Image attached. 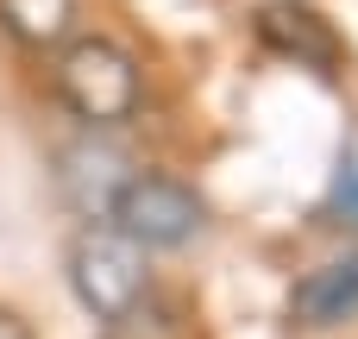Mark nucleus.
Listing matches in <instances>:
<instances>
[{
  "mask_svg": "<svg viewBox=\"0 0 358 339\" xmlns=\"http://www.w3.org/2000/svg\"><path fill=\"white\" fill-rule=\"evenodd\" d=\"M289 321L308 327V333H334V327L358 321V258H327V264H315V271L296 283V296H289Z\"/></svg>",
  "mask_w": 358,
  "mask_h": 339,
  "instance_id": "nucleus-6",
  "label": "nucleus"
},
{
  "mask_svg": "<svg viewBox=\"0 0 358 339\" xmlns=\"http://www.w3.org/2000/svg\"><path fill=\"white\" fill-rule=\"evenodd\" d=\"M0 31L25 50H57L76 31V0H0Z\"/></svg>",
  "mask_w": 358,
  "mask_h": 339,
  "instance_id": "nucleus-7",
  "label": "nucleus"
},
{
  "mask_svg": "<svg viewBox=\"0 0 358 339\" xmlns=\"http://www.w3.org/2000/svg\"><path fill=\"white\" fill-rule=\"evenodd\" d=\"M258 38H264L277 57H296V63H308V69H321V75L340 69V38H334V25H327L315 6H302V0H264V6H258Z\"/></svg>",
  "mask_w": 358,
  "mask_h": 339,
  "instance_id": "nucleus-5",
  "label": "nucleus"
},
{
  "mask_svg": "<svg viewBox=\"0 0 358 339\" xmlns=\"http://www.w3.org/2000/svg\"><path fill=\"white\" fill-rule=\"evenodd\" d=\"M0 339H31V327H25V321H13V315H0Z\"/></svg>",
  "mask_w": 358,
  "mask_h": 339,
  "instance_id": "nucleus-9",
  "label": "nucleus"
},
{
  "mask_svg": "<svg viewBox=\"0 0 358 339\" xmlns=\"http://www.w3.org/2000/svg\"><path fill=\"white\" fill-rule=\"evenodd\" d=\"M69 289H76V302H82L94 321H107V327L132 321V315L151 302L145 245L126 239L113 220H88V226L69 239Z\"/></svg>",
  "mask_w": 358,
  "mask_h": 339,
  "instance_id": "nucleus-1",
  "label": "nucleus"
},
{
  "mask_svg": "<svg viewBox=\"0 0 358 339\" xmlns=\"http://www.w3.org/2000/svg\"><path fill=\"white\" fill-rule=\"evenodd\" d=\"M107 220H113L126 239H138L145 252H170V245H189V239L208 226V201H201L189 182H176V176H145V170H132L126 189L113 195Z\"/></svg>",
  "mask_w": 358,
  "mask_h": 339,
  "instance_id": "nucleus-3",
  "label": "nucleus"
},
{
  "mask_svg": "<svg viewBox=\"0 0 358 339\" xmlns=\"http://www.w3.org/2000/svg\"><path fill=\"white\" fill-rule=\"evenodd\" d=\"M57 94L82 126H126L138 113V63L113 38H63L57 44Z\"/></svg>",
  "mask_w": 358,
  "mask_h": 339,
  "instance_id": "nucleus-2",
  "label": "nucleus"
},
{
  "mask_svg": "<svg viewBox=\"0 0 358 339\" xmlns=\"http://www.w3.org/2000/svg\"><path fill=\"white\" fill-rule=\"evenodd\" d=\"M334 208H340V220H352V226H358V157H346L340 182H334Z\"/></svg>",
  "mask_w": 358,
  "mask_h": 339,
  "instance_id": "nucleus-8",
  "label": "nucleus"
},
{
  "mask_svg": "<svg viewBox=\"0 0 358 339\" xmlns=\"http://www.w3.org/2000/svg\"><path fill=\"white\" fill-rule=\"evenodd\" d=\"M126 176H132V157L107 138V126H88L76 145H63V157H57V189H63V201L82 214V220H107V208H113V195L126 189Z\"/></svg>",
  "mask_w": 358,
  "mask_h": 339,
  "instance_id": "nucleus-4",
  "label": "nucleus"
}]
</instances>
